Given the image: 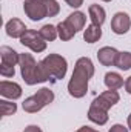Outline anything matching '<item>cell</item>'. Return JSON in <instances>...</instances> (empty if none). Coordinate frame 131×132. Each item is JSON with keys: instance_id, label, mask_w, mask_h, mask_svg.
Wrapping results in <instances>:
<instances>
[{"instance_id": "ba28073f", "label": "cell", "mask_w": 131, "mask_h": 132, "mask_svg": "<svg viewBox=\"0 0 131 132\" xmlns=\"http://www.w3.org/2000/svg\"><path fill=\"white\" fill-rule=\"evenodd\" d=\"M119 100H120V95L117 94V91L108 89V91L102 92L99 97H96V98L93 100L91 104H94V106H97V108H102V109L108 111V109L113 108L116 103H119Z\"/></svg>"}, {"instance_id": "f546056e", "label": "cell", "mask_w": 131, "mask_h": 132, "mask_svg": "<svg viewBox=\"0 0 131 132\" xmlns=\"http://www.w3.org/2000/svg\"><path fill=\"white\" fill-rule=\"evenodd\" d=\"M103 2H111V0H103Z\"/></svg>"}, {"instance_id": "3957f363", "label": "cell", "mask_w": 131, "mask_h": 132, "mask_svg": "<svg viewBox=\"0 0 131 132\" xmlns=\"http://www.w3.org/2000/svg\"><path fill=\"white\" fill-rule=\"evenodd\" d=\"M40 68L48 80L57 81V80H62L66 75L68 62L65 57H62L59 54H49L40 62Z\"/></svg>"}, {"instance_id": "d6986e66", "label": "cell", "mask_w": 131, "mask_h": 132, "mask_svg": "<svg viewBox=\"0 0 131 132\" xmlns=\"http://www.w3.org/2000/svg\"><path fill=\"white\" fill-rule=\"evenodd\" d=\"M39 32L43 37L45 42H54V40L59 37L57 26H53V25H43V26L39 29Z\"/></svg>"}, {"instance_id": "f1b7e54d", "label": "cell", "mask_w": 131, "mask_h": 132, "mask_svg": "<svg viewBox=\"0 0 131 132\" xmlns=\"http://www.w3.org/2000/svg\"><path fill=\"white\" fill-rule=\"evenodd\" d=\"M128 128H130V131H131V114L128 115Z\"/></svg>"}, {"instance_id": "7a4b0ae2", "label": "cell", "mask_w": 131, "mask_h": 132, "mask_svg": "<svg viewBox=\"0 0 131 132\" xmlns=\"http://www.w3.org/2000/svg\"><path fill=\"white\" fill-rule=\"evenodd\" d=\"M19 66H20V72H22V77H23L25 83L30 85V86L37 85V83H43V81L48 80L45 77L42 68H40V63H37L35 59L28 52L20 54Z\"/></svg>"}, {"instance_id": "52a82bcc", "label": "cell", "mask_w": 131, "mask_h": 132, "mask_svg": "<svg viewBox=\"0 0 131 132\" xmlns=\"http://www.w3.org/2000/svg\"><path fill=\"white\" fill-rule=\"evenodd\" d=\"M131 28V19L127 12H116L111 20V31L114 34H127Z\"/></svg>"}, {"instance_id": "5bb4252c", "label": "cell", "mask_w": 131, "mask_h": 132, "mask_svg": "<svg viewBox=\"0 0 131 132\" xmlns=\"http://www.w3.org/2000/svg\"><path fill=\"white\" fill-rule=\"evenodd\" d=\"M88 14H90V19H91V23H93V25L102 26V25L105 23L106 12H105V9H103L100 5H91V6L88 8Z\"/></svg>"}, {"instance_id": "6da1fadb", "label": "cell", "mask_w": 131, "mask_h": 132, "mask_svg": "<svg viewBox=\"0 0 131 132\" xmlns=\"http://www.w3.org/2000/svg\"><path fill=\"white\" fill-rule=\"evenodd\" d=\"M94 65L90 57H80L77 59L74 71L71 75V80L68 83V92L74 98H82L86 95L88 91V81L94 75Z\"/></svg>"}, {"instance_id": "44dd1931", "label": "cell", "mask_w": 131, "mask_h": 132, "mask_svg": "<svg viewBox=\"0 0 131 132\" xmlns=\"http://www.w3.org/2000/svg\"><path fill=\"white\" fill-rule=\"evenodd\" d=\"M16 111H17V104L16 103L8 101V100H0V112H2V117L12 115V114H16Z\"/></svg>"}, {"instance_id": "ac0fdd59", "label": "cell", "mask_w": 131, "mask_h": 132, "mask_svg": "<svg viewBox=\"0 0 131 132\" xmlns=\"http://www.w3.org/2000/svg\"><path fill=\"white\" fill-rule=\"evenodd\" d=\"M57 32H59V38H60V40L68 42V40H71V38L76 35L77 31L65 20V22H60V23L57 25Z\"/></svg>"}, {"instance_id": "5b68a950", "label": "cell", "mask_w": 131, "mask_h": 132, "mask_svg": "<svg viewBox=\"0 0 131 132\" xmlns=\"http://www.w3.org/2000/svg\"><path fill=\"white\" fill-rule=\"evenodd\" d=\"M23 11L26 17H30L33 22H39L45 17H48V11L43 0H25Z\"/></svg>"}, {"instance_id": "8fae6325", "label": "cell", "mask_w": 131, "mask_h": 132, "mask_svg": "<svg viewBox=\"0 0 131 132\" xmlns=\"http://www.w3.org/2000/svg\"><path fill=\"white\" fill-rule=\"evenodd\" d=\"M5 29H6V34L12 38H22V35L28 31L26 25L20 20V19H11L6 22L5 25Z\"/></svg>"}, {"instance_id": "603a6c76", "label": "cell", "mask_w": 131, "mask_h": 132, "mask_svg": "<svg viewBox=\"0 0 131 132\" xmlns=\"http://www.w3.org/2000/svg\"><path fill=\"white\" fill-rule=\"evenodd\" d=\"M0 74H2V77H5V78H11V77L16 75V69H14V66L0 65Z\"/></svg>"}, {"instance_id": "9c48e42d", "label": "cell", "mask_w": 131, "mask_h": 132, "mask_svg": "<svg viewBox=\"0 0 131 132\" xmlns=\"http://www.w3.org/2000/svg\"><path fill=\"white\" fill-rule=\"evenodd\" d=\"M0 95L9 100H17L22 97V86L14 81L2 80L0 81Z\"/></svg>"}, {"instance_id": "8992f818", "label": "cell", "mask_w": 131, "mask_h": 132, "mask_svg": "<svg viewBox=\"0 0 131 132\" xmlns=\"http://www.w3.org/2000/svg\"><path fill=\"white\" fill-rule=\"evenodd\" d=\"M20 43L23 46H28L31 51L37 52V54L43 52L46 49V42L43 40V37L40 35V32H37L34 29H28L26 32L23 34L22 38H20Z\"/></svg>"}, {"instance_id": "cb8c5ba5", "label": "cell", "mask_w": 131, "mask_h": 132, "mask_svg": "<svg viewBox=\"0 0 131 132\" xmlns=\"http://www.w3.org/2000/svg\"><path fill=\"white\" fill-rule=\"evenodd\" d=\"M108 132H128V129H127L125 126H122V125H114V126L110 128Z\"/></svg>"}, {"instance_id": "7c38bea8", "label": "cell", "mask_w": 131, "mask_h": 132, "mask_svg": "<svg viewBox=\"0 0 131 132\" xmlns=\"http://www.w3.org/2000/svg\"><path fill=\"white\" fill-rule=\"evenodd\" d=\"M0 59H2V65L16 66V65H19V62H20V54L16 52L9 46H2L0 48Z\"/></svg>"}, {"instance_id": "484cf974", "label": "cell", "mask_w": 131, "mask_h": 132, "mask_svg": "<svg viewBox=\"0 0 131 132\" xmlns=\"http://www.w3.org/2000/svg\"><path fill=\"white\" fill-rule=\"evenodd\" d=\"M23 132H43L39 126H35V125H31V126H28V128H25V131Z\"/></svg>"}, {"instance_id": "83f0119b", "label": "cell", "mask_w": 131, "mask_h": 132, "mask_svg": "<svg viewBox=\"0 0 131 132\" xmlns=\"http://www.w3.org/2000/svg\"><path fill=\"white\" fill-rule=\"evenodd\" d=\"M77 132H97V131H94V129H93V128H90V126H82Z\"/></svg>"}, {"instance_id": "277c9868", "label": "cell", "mask_w": 131, "mask_h": 132, "mask_svg": "<svg viewBox=\"0 0 131 132\" xmlns=\"http://www.w3.org/2000/svg\"><path fill=\"white\" fill-rule=\"evenodd\" d=\"M53 100H54V92L49 88H42L34 95L25 98V101L22 103V108L28 114H35V112L42 111L46 104L53 103Z\"/></svg>"}, {"instance_id": "4fadbf2b", "label": "cell", "mask_w": 131, "mask_h": 132, "mask_svg": "<svg viewBox=\"0 0 131 132\" xmlns=\"http://www.w3.org/2000/svg\"><path fill=\"white\" fill-rule=\"evenodd\" d=\"M88 118H90V121H93V123H96L99 126H102V125H105L108 121V111L91 104L90 109H88Z\"/></svg>"}, {"instance_id": "4316f807", "label": "cell", "mask_w": 131, "mask_h": 132, "mask_svg": "<svg viewBox=\"0 0 131 132\" xmlns=\"http://www.w3.org/2000/svg\"><path fill=\"white\" fill-rule=\"evenodd\" d=\"M125 89H127L128 94H131V77H128V78L125 80Z\"/></svg>"}, {"instance_id": "9a60e30c", "label": "cell", "mask_w": 131, "mask_h": 132, "mask_svg": "<svg viewBox=\"0 0 131 132\" xmlns=\"http://www.w3.org/2000/svg\"><path fill=\"white\" fill-rule=\"evenodd\" d=\"M103 81H105V86L108 89H111V91H117L119 88L123 86V78L117 72H106Z\"/></svg>"}, {"instance_id": "d4e9b609", "label": "cell", "mask_w": 131, "mask_h": 132, "mask_svg": "<svg viewBox=\"0 0 131 132\" xmlns=\"http://www.w3.org/2000/svg\"><path fill=\"white\" fill-rule=\"evenodd\" d=\"M65 2L68 3V6H71V8H80L83 5V0H65Z\"/></svg>"}, {"instance_id": "7402d4cb", "label": "cell", "mask_w": 131, "mask_h": 132, "mask_svg": "<svg viewBox=\"0 0 131 132\" xmlns=\"http://www.w3.org/2000/svg\"><path fill=\"white\" fill-rule=\"evenodd\" d=\"M43 2H45L46 11H48V17H56L60 12V5L56 0H43Z\"/></svg>"}, {"instance_id": "2e32d148", "label": "cell", "mask_w": 131, "mask_h": 132, "mask_svg": "<svg viewBox=\"0 0 131 132\" xmlns=\"http://www.w3.org/2000/svg\"><path fill=\"white\" fill-rule=\"evenodd\" d=\"M66 22H68V23H69L76 31H80V29H83V28H85L86 15H85L82 11H74L72 14H69V15H68Z\"/></svg>"}, {"instance_id": "ffe728a7", "label": "cell", "mask_w": 131, "mask_h": 132, "mask_svg": "<svg viewBox=\"0 0 131 132\" xmlns=\"http://www.w3.org/2000/svg\"><path fill=\"white\" fill-rule=\"evenodd\" d=\"M119 69L122 71H128L131 69V52L128 51H123V52H119L117 59H116V65Z\"/></svg>"}, {"instance_id": "30bf717a", "label": "cell", "mask_w": 131, "mask_h": 132, "mask_svg": "<svg viewBox=\"0 0 131 132\" xmlns=\"http://www.w3.org/2000/svg\"><path fill=\"white\" fill-rule=\"evenodd\" d=\"M119 55V51L111 46H103L97 51V60L103 66H113L116 65V59Z\"/></svg>"}, {"instance_id": "e0dca14e", "label": "cell", "mask_w": 131, "mask_h": 132, "mask_svg": "<svg viewBox=\"0 0 131 132\" xmlns=\"http://www.w3.org/2000/svg\"><path fill=\"white\" fill-rule=\"evenodd\" d=\"M100 37H102V29L97 25L91 23L90 26H86V29H83V40L86 43H96L100 40Z\"/></svg>"}]
</instances>
